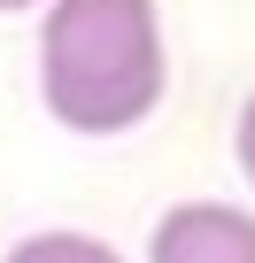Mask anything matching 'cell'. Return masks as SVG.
Instances as JSON below:
<instances>
[{
	"label": "cell",
	"instance_id": "cell-1",
	"mask_svg": "<svg viewBox=\"0 0 255 263\" xmlns=\"http://www.w3.org/2000/svg\"><path fill=\"white\" fill-rule=\"evenodd\" d=\"M170 93V47L155 0H47L39 101L77 140H124Z\"/></svg>",
	"mask_w": 255,
	"mask_h": 263
},
{
	"label": "cell",
	"instance_id": "cell-2",
	"mask_svg": "<svg viewBox=\"0 0 255 263\" xmlns=\"http://www.w3.org/2000/svg\"><path fill=\"white\" fill-rule=\"evenodd\" d=\"M147 263H255V209L193 194L147 224Z\"/></svg>",
	"mask_w": 255,
	"mask_h": 263
},
{
	"label": "cell",
	"instance_id": "cell-3",
	"mask_svg": "<svg viewBox=\"0 0 255 263\" xmlns=\"http://www.w3.org/2000/svg\"><path fill=\"white\" fill-rule=\"evenodd\" d=\"M0 263H124L108 240H93V232H70V224H54V232H24Z\"/></svg>",
	"mask_w": 255,
	"mask_h": 263
},
{
	"label": "cell",
	"instance_id": "cell-4",
	"mask_svg": "<svg viewBox=\"0 0 255 263\" xmlns=\"http://www.w3.org/2000/svg\"><path fill=\"white\" fill-rule=\"evenodd\" d=\"M232 163H240V178L255 186V85H247V101H240V116H232Z\"/></svg>",
	"mask_w": 255,
	"mask_h": 263
},
{
	"label": "cell",
	"instance_id": "cell-5",
	"mask_svg": "<svg viewBox=\"0 0 255 263\" xmlns=\"http://www.w3.org/2000/svg\"><path fill=\"white\" fill-rule=\"evenodd\" d=\"M24 8H47V0H0V16H24Z\"/></svg>",
	"mask_w": 255,
	"mask_h": 263
}]
</instances>
